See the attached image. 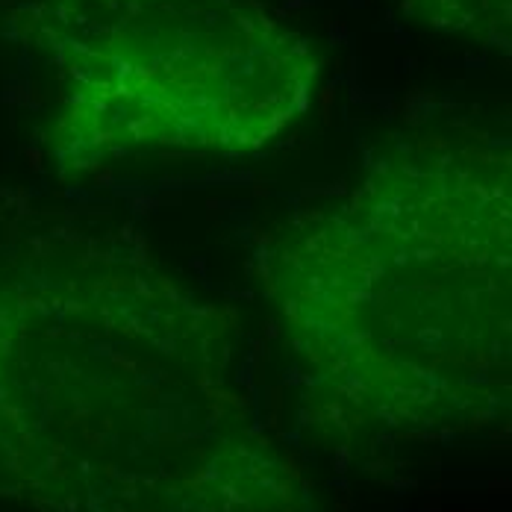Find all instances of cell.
Here are the masks:
<instances>
[{"label": "cell", "mask_w": 512, "mask_h": 512, "mask_svg": "<svg viewBox=\"0 0 512 512\" xmlns=\"http://www.w3.org/2000/svg\"><path fill=\"white\" fill-rule=\"evenodd\" d=\"M412 12H421L436 27L483 30L507 21V0H410Z\"/></svg>", "instance_id": "7a4b0ae2"}, {"label": "cell", "mask_w": 512, "mask_h": 512, "mask_svg": "<svg viewBox=\"0 0 512 512\" xmlns=\"http://www.w3.org/2000/svg\"><path fill=\"white\" fill-rule=\"evenodd\" d=\"M65 124L118 151H248L307 103L309 42L251 0H59Z\"/></svg>", "instance_id": "6da1fadb"}]
</instances>
